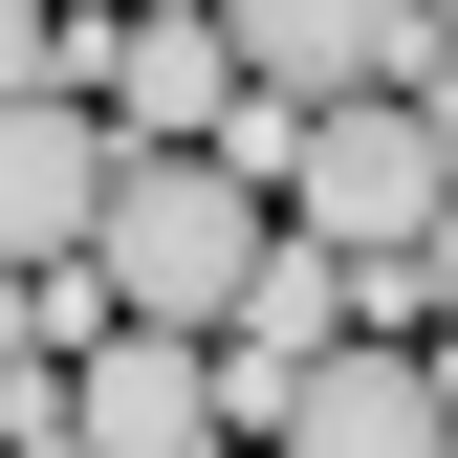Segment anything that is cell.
<instances>
[{"label":"cell","instance_id":"cell-1","mask_svg":"<svg viewBox=\"0 0 458 458\" xmlns=\"http://www.w3.org/2000/svg\"><path fill=\"white\" fill-rule=\"evenodd\" d=\"M262 241H284V197H262L218 131H131V153H109V218H88V262L131 284L153 327H218Z\"/></svg>","mask_w":458,"mask_h":458},{"label":"cell","instance_id":"cell-2","mask_svg":"<svg viewBox=\"0 0 458 458\" xmlns=\"http://www.w3.org/2000/svg\"><path fill=\"white\" fill-rule=\"evenodd\" d=\"M437 197H458V131H437L415 88H327L306 153H284V218H306V241H350V262L437 241Z\"/></svg>","mask_w":458,"mask_h":458},{"label":"cell","instance_id":"cell-3","mask_svg":"<svg viewBox=\"0 0 458 458\" xmlns=\"http://www.w3.org/2000/svg\"><path fill=\"white\" fill-rule=\"evenodd\" d=\"M350 327H371L350 241H306V218H284V241L241 262V306H218V437H284V393H306L327 350H350Z\"/></svg>","mask_w":458,"mask_h":458},{"label":"cell","instance_id":"cell-4","mask_svg":"<svg viewBox=\"0 0 458 458\" xmlns=\"http://www.w3.org/2000/svg\"><path fill=\"white\" fill-rule=\"evenodd\" d=\"M262 458H458V371L415 350V327H350L306 393H284V437Z\"/></svg>","mask_w":458,"mask_h":458},{"label":"cell","instance_id":"cell-5","mask_svg":"<svg viewBox=\"0 0 458 458\" xmlns=\"http://www.w3.org/2000/svg\"><path fill=\"white\" fill-rule=\"evenodd\" d=\"M241 88L262 66H241L218 0H109V22H88V109H109V131H218Z\"/></svg>","mask_w":458,"mask_h":458},{"label":"cell","instance_id":"cell-6","mask_svg":"<svg viewBox=\"0 0 458 458\" xmlns=\"http://www.w3.org/2000/svg\"><path fill=\"white\" fill-rule=\"evenodd\" d=\"M66 415L88 458H218V327H109V350H66Z\"/></svg>","mask_w":458,"mask_h":458},{"label":"cell","instance_id":"cell-7","mask_svg":"<svg viewBox=\"0 0 458 458\" xmlns=\"http://www.w3.org/2000/svg\"><path fill=\"white\" fill-rule=\"evenodd\" d=\"M109 109L88 88H0V262H88V218H109Z\"/></svg>","mask_w":458,"mask_h":458},{"label":"cell","instance_id":"cell-8","mask_svg":"<svg viewBox=\"0 0 458 458\" xmlns=\"http://www.w3.org/2000/svg\"><path fill=\"white\" fill-rule=\"evenodd\" d=\"M218 22H241V66L262 88H415V44H437V0H218Z\"/></svg>","mask_w":458,"mask_h":458},{"label":"cell","instance_id":"cell-9","mask_svg":"<svg viewBox=\"0 0 458 458\" xmlns=\"http://www.w3.org/2000/svg\"><path fill=\"white\" fill-rule=\"evenodd\" d=\"M0 88H88V22H66V0H0Z\"/></svg>","mask_w":458,"mask_h":458},{"label":"cell","instance_id":"cell-10","mask_svg":"<svg viewBox=\"0 0 458 458\" xmlns=\"http://www.w3.org/2000/svg\"><path fill=\"white\" fill-rule=\"evenodd\" d=\"M415 109H437V131H458V22H437V44H415Z\"/></svg>","mask_w":458,"mask_h":458}]
</instances>
